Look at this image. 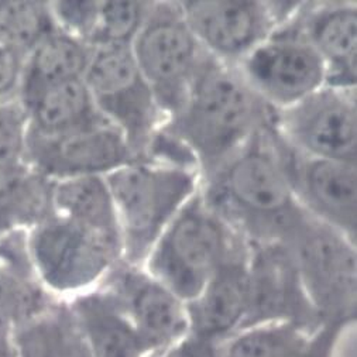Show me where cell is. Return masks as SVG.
<instances>
[{
	"instance_id": "obj_13",
	"label": "cell",
	"mask_w": 357,
	"mask_h": 357,
	"mask_svg": "<svg viewBox=\"0 0 357 357\" xmlns=\"http://www.w3.org/2000/svg\"><path fill=\"white\" fill-rule=\"evenodd\" d=\"M135 160L121 130L109 122L58 135L27 130L26 162L52 181L105 176Z\"/></svg>"
},
{
	"instance_id": "obj_28",
	"label": "cell",
	"mask_w": 357,
	"mask_h": 357,
	"mask_svg": "<svg viewBox=\"0 0 357 357\" xmlns=\"http://www.w3.org/2000/svg\"><path fill=\"white\" fill-rule=\"evenodd\" d=\"M27 114L19 98L0 103V180L27 165Z\"/></svg>"
},
{
	"instance_id": "obj_17",
	"label": "cell",
	"mask_w": 357,
	"mask_h": 357,
	"mask_svg": "<svg viewBox=\"0 0 357 357\" xmlns=\"http://www.w3.org/2000/svg\"><path fill=\"white\" fill-rule=\"evenodd\" d=\"M248 263L249 243L226 259L187 304L190 335L223 343L241 331L248 314Z\"/></svg>"
},
{
	"instance_id": "obj_8",
	"label": "cell",
	"mask_w": 357,
	"mask_h": 357,
	"mask_svg": "<svg viewBox=\"0 0 357 357\" xmlns=\"http://www.w3.org/2000/svg\"><path fill=\"white\" fill-rule=\"evenodd\" d=\"M84 82L99 113L121 130L135 157L146 158L165 116L130 45L93 48Z\"/></svg>"
},
{
	"instance_id": "obj_14",
	"label": "cell",
	"mask_w": 357,
	"mask_h": 357,
	"mask_svg": "<svg viewBox=\"0 0 357 357\" xmlns=\"http://www.w3.org/2000/svg\"><path fill=\"white\" fill-rule=\"evenodd\" d=\"M277 137L294 194L305 212L356 242V164L304 155Z\"/></svg>"
},
{
	"instance_id": "obj_22",
	"label": "cell",
	"mask_w": 357,
	"mask_h": 357,
	"mask_svg": "<svg viewBox=\"0 0 357 357\" xmlns=\"http://www.w3.org/2000/svg\"><path fill=\"white\" fill-rule=\"evenodd\" d=\"M20 102L29 129L41 135L66 133L107 122L96 109L84 78L51 85Z\"/></svg>"
},
{
	"instance_id": "obj_24",
	"label": "cell",
	"mask_w": 357,
	"mask_h": 357,
	"mask_svg": "<svg viewBox=\"0 0 357 357\" xmlns=\"http://www.w3.org/2000/svg\"><path fill=\"white\" fill-rule=\"evenodd\" d=\"M15 357H92L67 300L45 310L12 331Z\"/></svg>"
},
{
	"instance_id": "obj_23",
	"label": "cell",
	"mask_w": 357,
	"mask_h": 357,
	"mask_svg": "<svg viewBox=\"0 0 357 357\" xmlns=\"http://www.w3.org/2000/svg\"><path fill=\"white\" fill-rule=\"evenodd\" d=\"M92 50L78 37L56 27L26 55L17 98L23 100L51 85L84 78Z\"/></svg>"
},
{
	"instance_id": "obj_7",
	"label": "cell",
	"mask_w": 357,
	"mask_h": 357,
	"mask_svg": "<svg viewBox=\"0 0 357 357\" xmlns=\"http://www.w3.org/2000/svg\"><path fill=\"white\" fill-rule=\"evenodd\" d=\"M285 243L322 325L342 331L351 325L356 321V242L310 215Z\"/></svg>"
},
{
	"instance_id": "obj_1",
	"label": "cell",
	"mask_w": 357,
	"mask_h": 357,
	"mask_svg": "<svg viewBox=\"0 0 357 357\" xmlns=\"http://www.w3.org/2000/svg\"><path fill=\"white\" fill-rule=\"evenodd\" d=\"M199 194L248 243H285L310 216L294 194L271 122L202 176Z\"/></svg>"
},
{
	"instance_id": "obj_20",
	"label": "cell",
	"mask_w": 357,
	"mask_h": 357,
	"mask_svg": "<svg viewBox=\"0 0 357 357\" xmlns=\"http://www.w3.org/2000/svg\"><path fill=\"white\" fill-rule=\"evenodd\" d=\"M55 300L31 264L27 230L0 236V329L12 332Z\"/></svg>"
},
{
	"instance_id": "obj_2",
	"label": "cell",
	"mask_w": 357,
	"mask_h": 357,
	"mask_svg": "<svg viewBox=\"0 0 357 357\" xmlns=\"http://www.w3.org/2000/svg\"><path fill=\"white\" fill-rule=\"evenodd\" d=\"M273 110L256 95L236 66L211 58L183 107L160 132L185 146L201 178L216 169L271 122Z\"/></svg>"
},
{
	"instance_id": "obj_30",
	"label": "cell",
	"mask_w": 357,
	"mask_h": 357,
	"mask_svg": "<svg viewBox=\"0 0 357 357\" xmlns=\"http://www.w3.org/2000/svg\"><path fill=\"white\" fill-rule=\"evenodd\" d=\"M220 344L188 333L154 357H220Z\"/></svg>"
},
{
	"instance_id": "obj_11",
	"label": "cell",
	"mask_w": 357,
	"mask_h": 357,
	"mask_svg": "<svg viewBox=\"0 0 357 357\" xmlns=\"http://www.w3.org/2000/svg\"><path fill=\"white\" fill-rule=\"evenodd\" d=\"M178 3L205 51L230 66L239 64L300 8L285 2L248 0H187Z\"/></svg>"
},
{
	"instance_id": "obj_25",
	"label": "cell",
	"mask_w": 357,
	"mask_h": 357,
	"mask_svg": "<svg viewBox=\"0 0 357 357\" xmlns=\"http://www.w3.org/2000/svg\"><path fill=\"white\" fill-rule=\"evenodd\" d=\"M52 206L54 215L88 227L121 245L116 209L105 176L86 175L54 181Z\"/></svg>"
},
{
	"instance_id": "obj_29",
	"label": "cell",
	"mask_w": 357,
	"mask_h": 357,
	"mask_svg": "<svg viewBox=\"0 0 357 357\" xmlns=\"http://www.w3.org/2000/svg\"><path fill=\"white\" fill-rule=\"evenodd\" d=\"M26 55L0 40V103L19 95Z\"/></svg>"
},
{
	"instance_id": "obj_26",
	"label": "cell",
	"mask_w": 357,
	"mask_h": 357,
	"mask_svg": "<svg viewBox=\"0 0 357 357\" xmlns=\"http://www.w3.org/2000/svg\"><path fill=\"white\" fill-rule=\"evenodd\" d=\"M54 181L30 165L0 180V236L30 230L54 216Z\"/></svg>"
},
{
	"instance_id": "obj_18",
	"label": "cell",
	"mask_w": 357,
	"mask_h": 357,
	"mask_svg": "<svg viewBox=\"0 0 357 357\" xmlns=\"http://www.w3.org/2000/svg\"><path fill=\"white\" fill-rule=\"evenodd\" d=\"M92 357H150L122 304L106 288L67 300Z\"/></svg>"
},
{
	"instance_id": "obj_6",
	"label": "cell",
	"mask_w": 357,
	"mask_h": 357,
	"mask_svg": "<svg viewBox=\"0 0 357 357\" xmlns=\"http://www.w3.org/2000/svg\"><path fill=\"white\" fill-rule=\"evenodd\" d=\"M27 249L40 282L58 300L96 288L122 261L121 245L56 215L27 230Z\"/></svg>"
},
{
	"instance_id": "obj_4",
	"label": "cell",
	"mask_w": 357,
	"mask_h": 357,
	"mask_svg": "<svg viewBox=\"0 0 357 357\" xmlns=\"http://www.w3.org/2000/svg\"><path fill=\"white\" fill-rule=\"evenodd\" d=\"M248 242L219 218L199 191L175 215L149 253L143 268L185 304Z\"/></svg>"
},
{
	"instance_id": "obj_21",
	"label": "cell",
	"mask_w": 357,
	"mask_h": 357,
	"mask_svg": "<svg viewBox=\"0 0 357 357\" xmlns=\"http://www.w3.org/2000/svg\"><path fill=\"white\" fill-rule=\"evenodd\" d=\"M342 329L273 322L242 329L220 344V357H329Z\"/></svg>"
},
{
	"instance_id": "obj_12",
	"label": "cell",
	"mask_w": 357,
	"mask_h": 357,
	"mask_svg": "<svg viewBox=\"0 0 357 357\" xmlns=\"http://www.w3.org/2000/svg\"><path fill=\"white\" fill-rule=\"evenodd\" d=\"M248 292V314L241 331L273 322L324 328L287 243H249Z\"/></svg>"
},
{
	"instance_id": "obj_27",
	"label": "cell",
	"mask_w": 357,
	"mask_h": 357,
	"mask_svg": "<svg viewBox=\"0 0 357 357\" xmlns=\"http://www.w3.org/2000/svg\"><path fill=\"white\" fill-rule=\"evenodd\" d=\"M56 29L50 5L44 2H0V40L27 55L48 33Z\"/></svg>"
},
{
	"instance_id": "obj_10",
	"label": "cell",
	"mask_w": 357,
	"mask_h": 357,
	"mask_svg": "<svg viewBox=\"0 0 357 357\" xmlns=\"http://www.w3.org/2000/svg\"><path fill=\"white\" fill-rule=\"evenodd\" d=\"M271 125L304 155L357 162L356 89L325 85L291 107L273 110Z\"/></svg>"
},
{
	"instance_id": "obj_15",
	"label": "cell",
	"mask_w": 357,
	"mask_h": 357,
	"mask_svg": "<svg viewBox=\"0 0 357 357\" xmlns=\"http://www.w3.org/2000/svg\"><path fill=\"white\" fill-rule=\"evenodd\" d=\"M122 304L150 357L190 333L187 304L143 267L116 264L99 284Z\"/></svg>"
},
{
	"instance_id": "obj_3",
	"label": "cell",
	"mask_w": 357,
	"mask_h": 357,
	"mask_svg": "<svg viewBox=\"0 0 357 357\" xmlns=\"http://www.w3.org/2000/svg\"><path fill=\"white\" fill-rule=\"evenodd\" d=\"M105 180L116 209L122 261L143 267L161 233L199 191L201 172L143 158L112 171Z\"/></svg>"
},
{
	"instance_id": "obj_16",
	"label": "cell",
	"mask_w": 357,
	"mask_h": 357,
	"mask_svg": "<svg viewBox=\"0 0 357 357\" xmlns=\"http://www.w3.org/2000/svg\"><path fill=\"white\" fill-rule=\"evenodd\" d=\"M288 23L315 48L322 58L326 68V86L356 89V5H300Z\"/></svg>"
},
{
	"instance_id": "obj_19",
	"label": "cell",
	"mask_w": 357,
	"mask_h": 357,
	"mask_svg": "<svg viewBox=\"0 0 357 357\" xmlns=\"http://www.w3.org/2000/svg\"><path fill=\"white\" fill-rule=\"evenodd\" d=\"M150 2H52L55 24L92 48L130 45L140 30Z\"/></svg>"
},
{
	"instance_id": "obj_9",
	"label": "cell",
	"mask_w": 357,
	"mask_h": 357,
	"mask_svg": "<svg viewBox=\"0 0 357 357\" xmlns=\"http://www.w3.org/2000/svg\"><path fill=\"white\" fill-rule=\"evenodd\" d=\"M236 68L271 110L291 107L326 85L322 58L288 22L255 47Z\"/></svg>"
},
{
	"instance_id": "obj_5",
	"label": "cell",
	"mask_w": 357,
	"mask_h": 357,
	"mask_svg": "<svg viewBox=\"0 0 357 357\" xmlns=\"http://www.w3.org/2000/svg\"><path fill=\"white\" fill-rule=\"evenodd\" d=\"M130 48L167 122L180 112L212 55L188 27L178 2H150Z\"/></svg>"
}]
</instances>
